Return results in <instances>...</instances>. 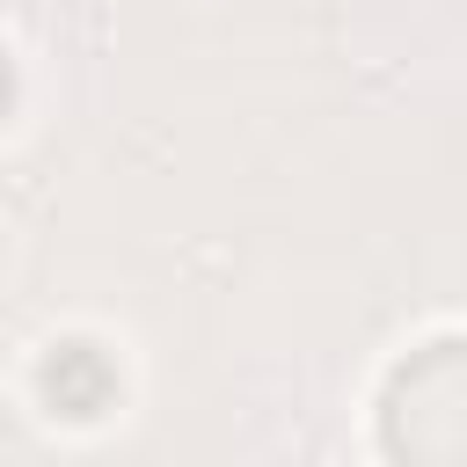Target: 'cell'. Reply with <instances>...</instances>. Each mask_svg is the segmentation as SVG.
<instances>
[{"instance_id": "1", "label": "cell", "mask_w": 467, "mask_h": 467, "mask_svg": "<svg viewBox=\"0 0 467 467\" xmlns=\"http://www.w3.org/2000/svg\"><path fill=\"white\" fill-rule=\"evenodd\" d=\"M379 445L401 460H467V336H438L394 365L379 394Z\"/></svg>"}]
</instances>
